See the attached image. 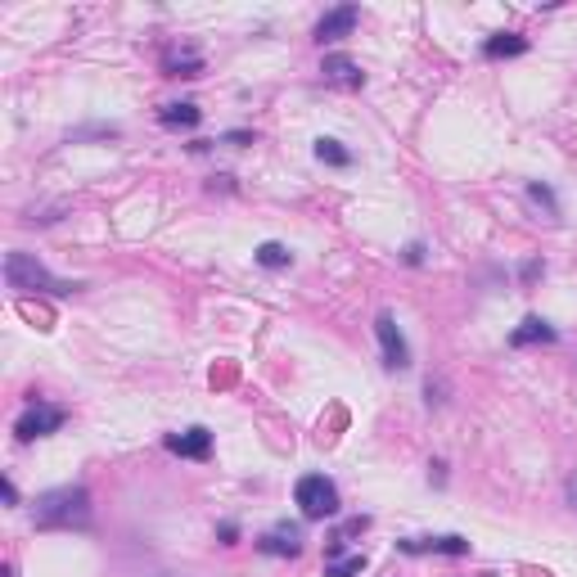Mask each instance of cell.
I'll return each instance as SVG.
<instances>
[{
  "mask_svg": "<svg viewBox=\"0 0 577 577\" xmlns=\"http://www.w3.org/2000/svg\"><path fill=\"white\" fill-rule=\"evenodd\" d=\"M86 523H91L86 487H55L37 501V528H86Z\"/></svg>",
  "mask_w": 577,
  "mask_h": 577,
  "instance_id": "obj_1",
  "label": "cell"
},
{
  "mask_svg": "<svg viewBox=\"0 0 577 577\" xmlns=\"http://www.w3.org/2000/svg\"><path fill=\"white\" fill-rule=\"evenodd\" d=\"M5 280H10V288H19V294H73V288H82L77 280L50 275L32 253H10L5 257Z\"/></svg>",
  "mask_w": 577,
  "mask_h": 577,
  "instance_id": "obj_2",
  "label": "cell"
},
{
  "mask_svg": "<svg viewBox=\"0 0 577 577\" xmlns=\"http://www.w3.org/2000/svg\"><path fill=\"white\" fill-rule=\"evenodd\" d=\"M294 501L303 510V519H334L339 514V487L325 474H307L294 487Z\"/></svg>",
  "mask_w": 577,
  "mask_h": 577,
  "instance_id": "obj_3",
  "label": "cell"
},
{
  "mask_svg": "<svg viewBox=\"0 0 577 577\" xmlns=\"http://www.w3.org/2000/svg\"><path fill=\"white\" fill-rule=\"evenodd\" d=\"M68 415H64V406H50V402H32L23 415H19V424H14V433H19V442H37V438H50L59 424H64Z\"/></svg>",
  "mask_w": 577,
  "mask_h": 577,
  "instance_id": "obj_4",
  "label": "cell"
},
{
  "mask_svg": "<svg viewBox=\"0 0 577 577\" xmlns=\"http://www.w3.org/2000/svg\"><path fill=\"white\" fill-rule=\"evenodd\" d=\"M375 334H379V348H384V366L388 370H406L411 366V348H406V339H402V330H397V321L388 312L375 316Z\"/></svg>",
  "mask_w": 577,
  "mask_h": 577,
  "instance_id": "obj_5",
  "label": "cell"
},
{
  "mask_svg": "<svg viewBox=\"0 0 577 577\" xmlns=\"http://www.w3.org/2000/svg\"><path fill=\"white\" fill-rule=\"evenodd\" d=\"M357 19H361V10H357V5H334L330 14H321V23H316V41H321V46L343 41V37L357 28Z\"/></svg>",
  "mask_w": 577,
  "mask_h": 577,
  "instance_id": "obj_6",
  "label": "cell"
},
{
  "mask_svg": "<svg viewBox=\"0 0 577 577\" xmlns=\"http://www.w3.org/2000/svg\"><path fill=\"white\" fill-rule=\"evenodd\" d=\"M321 77H325L330 86H343V91H361V86H366L361 64H357V59H348V55H325Z\"/></svg>",
  "mask_w": 577,
  "mask_h": 577,
  "instance_id": "obj_7",
  "label": "cell"
},
{
  "mask_svg": "<svg viewBox=\"0 0 577 577\" xmlns=\"http://www.w3.org/2000/svg\"><path fill=\"white\" fill-rule=\"evenodd\" d=\"M163 447H167L172 456L208 460V451H212V433H208V429H185V433H167V438H163Z\"/></svg>",
  "mask_w": 577,
  "mask_h": 577,
  "instance_id": "obj_8",
  "label": "cell"
},
{
  "mask_svg": "<svg viewBox=\"0 0 577 577\" xmlns=\"http://www.w3.org/2000/svg\"><path fill=\"white\" fill-rule=\"evenodd\" d=\"M397 550H406V555H469V541L465 537H406V541H397Z\"/></svg>",
  "mask_w": 577,
  "mask_h": 577,
  "instance_id": "obj_9",
  "label": "cell"
},
{
  "mask_svg": "<svg viewBox=\"0 0 577 577\" xmlns=\"http://www.w3.org/2000/svg\"><path fill=\"white\" fill-rule=\"evenodd\" d=\"M257 550H262V555H288V559H294V555L303 550V532H298L294 523H280L275 532H266V537L257 541Z\"/></svg>",
  "mask_w": 577,
  "mask_h": 577,
  "instance_id": "obj_10",
  "label": "cell"
},
{
  "mask_svg": "<svg viewBox=\"0 0 577 577\" xmlns=\"http://www.w3.org/2000/svg\"><path fill=\"white\" fill-rule=\"evenodd\" d=\"M559 334H555V325H546L541 316H528L514 334H510V348H532V343H555Z\"/></svg>",
  "mask_w": 577,
  "mask_h": 577,
  "instance_id": "obj_11",
  "label": "cell"
},
{
  "mask_svg": "<svg viewBox=\"0 0 577 577\" xmlns=\"http://www.w3.org/2000/svg\"><path fill=\"white\" fill-rule=\"evenodd\" d=\"M483 55L487 59H514V55H528V41L519 32H496V37H487Z\"/></svg>",
  "mask_w": 577,
  "mask_h": 577,
  "instance_id": "obj_12",
  "label": "cell"
},
{
  "mask_svg": "<svg viewBox=\"0 0 577 577\" xmlns=\"http://www.w3.org/2000/svg\"><path fill=\"white\" fill-rule=\"evenodd\" d=\"M163 73H167V77H199V73H203V59H199L194 50H172V55L163 59Z\"/></svg>",
  "mask_w": 577,
  "mask_h": 577,
  "instance_id": "obj_13",
  "label": "cell"
},
{
  "mask_svg": "<svg viewBox=\"0 0 577 577\" xmlns=\"http://www.w3.org/2000/svg\"><path fill=\"white\" fill-rule=\"evenodd\" d=\"M158 122H163V127H199V122H203V109H199V104H163Z\"/></svg>",
  "mask_w": 577,
  "mask_h": 577,
  "instance_id": "obj_14",
  "label": "cell"
},
{
  "mask_svg": "<svg viewBox=\"0 0 577 577\" xmlns=\"http://www.w3.org/2000/svg\"><path fill=\"white\" fill-rule=\"evenodd\" d=\"M366 573V555L357 550V555H339V559H330L325 564V577H361Z\"/></svg>",
  "mask_w": 577,
  "mask_h": 577,
  "instance_id": "obj_15",
  "label": "cell"
},
{
  "mask_svg": "<svg viewBox=\"0 0 577 577\" xmlns=\"http://www.w3.org/2000/svg\"><path fill=\"white\" fill-rule=\"evenodd\" d=\"M257 262H262L266 271H280V266H288V262H294V253H288L284 244H275V239H266V244L257 248Z\"/></svg>",
  "mask_w": 577,
  "mask_h": 577,
  "instance_id": "obj_16",
  "label": "cell"
},
{
  "mask_svg": "<svg viewBox=\"0 0 577 577\" xmlns=\"http://www.w3.org/2000/svg\"><path fill=\"white\" fill-rule=\"evenodd\" d=\"M316 158H321V163H330V167H352V154H348L339 140H325V136L316 140Z\"/></svg>",
  "mask_w": 577,
  "mask_h": 577,
  "instance_id": "obj_17",
  "label": "cell"
},
{
  "mask_svg": "<svg viewBox=\"0 0 577 577\" xmlns=\"http://www.w3.org/2000/svg\"><path fill=\"white\" fill-rule=\"evenodd\" d=\"M528 199H532L537 208H546V217H559V203H555V194H550L546 185H537V181H532V185H528Z\"/></svg>",
  "mask_w": 577,
  "mask_h": 577,
  "instance_id": "obj_18",
  "label": "cell"
},
{
  "mask_svg": "<svg viewBox=\"0 0 577 577\" xmlns=\"http://www.w3.org/2000/svg\"><path fill=\"white\" fill-rule=\"evenodd\" d=\"M564 496H568V505L577 510V469L568 474V483H564Z\"/></svg>",
  "mask_w": 577,
  "mask_h": 577,
  "instance_id": "obj_19",
  "label": "cell"
},
{
  "mask_svg": "<svg viewBox=\"0 0 577 577\" xmlns=\"http://www.w3.org/2000/svg\"><path fill=\"white\" fill-rule=\"evenodd\" d=\"M226 145H253V136L248 131H230V136H221Z\"/></svg>",
  "mask_w": 577,
  "mask_h": 577,
  "instance_id": "obj_20",
  "label": "cell"
},
{
  "mask_svg": "<svg viewBox=\"0 0 577 577\" xmlns=\"http://www.w3.org/2000/svg\"><path fill=\"white\" fill-rule=\"evenodd\" d=\"M406 262L420 266V262H424V244H411V248H406Z\"/></svg>",
  "mask_w": 577,
  "mask_h": 577,
  "instance_id": "obj_21",
  "label": "cell"
},
{
  "mask_svg": "<svg viewBox=\"0 0 577 577\" xmlns=\"http://www.w3.org/2000/svg\"><path fill=\"white\" fill-rule=\"evenodd\" d=\"M0 492H5V501H10V505H19V487H14L10 478H5V483H0Z\"/></svg>",
  "mask_w": 577,
  "mask_h": 577,
  "instance_id": "obj_22",
  "label": "cell"
},
{
  "mask_svg": "<svg viewBox=\"0 0 577 577\" xmlns=\"http://www.w3.org/2000/svg\"><path fill=\"white\" fill-rule=\"evenodd\" d=\"M519 275H523V280H537V275H541V262H528V266H523Z\"/></svg>",
  "mask_w": 577,
  "mask_h": 577,
  "instance_id": "obj_23",
  "label": "cell"
},
{
  "mask_svg": "<svg viewBox=\"0 0 577 577\" xmlns=\"http://www.w3.org/2000/svg\"><path fill=\"white\" fill-rule=\"evenodd\" d=\"M5 577H14V568H5Z\"/></svg>",
  "mask_w": 577,
  "mask_h": 577,
  "instance_id": "obj_24",
  "label": "cell"
}]
</instances>
